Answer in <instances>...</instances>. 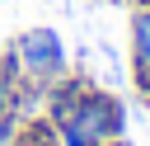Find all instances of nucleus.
<instances>
[{
	"label": "nucleus",
	"instance_id": "nucleus-1",
	"mask_svg": "<svg viewBox=\"0 0 150 146\" xmlns=\"http://www.w3.org/2000/svg\"><path fill=\"white\" fill-rule=\"evenodd\" d=\"M9 47H14V57H19V80H28V85H38V89H47L52 80H61V75L70 71L66 42H61L56 28H28V33H19Z\"/></svg>",
	"mask_w": 150,
	"mask_h": 146
},
{
	"label": "nucleus",
	"instance_id": "nucleus-2",
	"mask_svg": "<svg viewBox=\"0 0 150 146\" xmlns=\"http://www.w3.org/2000/svg\"><path fill=\"white\" fill-rule=\"evenodd\" d=\"M66 122H70V127H80L84 137H94V141L103 146V141L127 137V104H122L112 89L89 85V89H84V99H80V108H75Z\"/></svg>",
	"mask_w": 150,
	"mask_h": 146
},
{
	"label": "nucleus",
	"instance_id": "nucleus-3",
	"mask_svg": "<svg viewBox=\"0 0 150 146\" xmlns=\"http://www.w3.org/2000/svg\"><path fill=\"white\" fill-rule=\"evenodd\" d=\"M89 85H94V80H89V75H75V71H66L61 80H52V85H47V94H42V118L61 127V122L80 108V99H84V89H89Z\"/></svg>",
	"mask_w": 150,
	"mask_h": 146
},
{
	"label": "nucleus",
	"instance_id": "nucleus-4",
	"mask_svg": "<svg viewBox=\"0 0 150 146\" xmlns=\"http://www.w3.org/2000/svg\"><path fill=\"white\" fill-rule=\"evenodd\" d=\"M150 66V5H131V71Z\"/></svg>",
	"mask_w": 150,
	"mask_h": 146
},
{
	"label": "nucleus",
	"instance_id": "nucleus-5",
	"mask_svg": "<svg viewBox=\"0 0 150 146\" xmlns=\"http://www.w3.org/2000/svg\"><path fill=\"white\" fill-rule=\"evenodd\" d=\"M14 146H61V132H56V122H47V118H23Z\"/></svg>",
	"mask_w": 150,
	"mask_h": 146
},
{
	"label": "nucleus",
	"instance_id": "nucleus-6",
	"mask_svg": "<svg viewBox=\"0 0 150 146\" xmlns=\"http://www.w3.org/2000/svg\"><path fill=\"white\" fill-rule=\"evenodd\" d=\"M19 122H23V113L9 104V108H0V146H14V137H19Z\"/></svg>",
	"mask_w": 150,
	"mask_h": 146
},
{
	"label": "nucleus",
	"instance_id": "nucleus-7",
	"mask_svg": "<svg viewBox=\"0 0 150 146\" xmlns=\"http://www.w3.org/2000/svg\"><path fill=\"white\" fill-rule=\"evenodd\" d=\"M9 104H14V75L0 71V108H9Z\"/></svg>",
	"mask_w": 150,
	"mask_h": 146
},
{
	"label": "nucleus",
	"instance_id": "nucleus-8",
	"mask_svg": "<svg viewBox=\"0 0 150 146\" xmlns=\"http://www.w3.org/2000/svg\"><path fill=\"white\" fill-rule=\"evenodd\" d=\"M131 85H136V94L145 99V94H150V66H145V71H131Z\"/></svg>",
	"mask_w": 150,
	"mask_h": 146
},
{
	"label": "nucleus",
	"instance_id": "nucleus-9",
	"mask_svg": "<svg viewBox=\"0 0 150 146\" xmlns=\"http://www.w3.org/2000/svg\"><path fill=\"white\" fill-rule=\"evenodd\" d=\"M103 146H127V137H117V141H103Z\"/></svg>",
	"mask_w": 150,
	"mask_h": 146
},
{
	"label": "nucleus",
	"instance_id": "nucleus-10",
	"mask_svg": "<svg viewBox=\"0 0 150 146\" xmlns=\"http://www.w3.org/2000/svg\"><path fill=\"white\" fill-rule=\"evenodd\" d=\"M131 5H150V0H131Z\"/></svg>",
	"mask_w": 150,
	"mask_h": 146
},
{
	"label": "nucleus",
	"instance_id": "nucleus-11",
	"mask_svg": "<svg viewBox=\"0 0 150 146\" xmlns=\"http://www.w3.org/2000/svg\"><path fill=\"white\" fill-rule=\"evenodd\" d=\"M145 108H150V94H145Z\"/></svg>",
	"mask_w": 150,
	"mask_h": 146
},
{
	"label": "nucleus",
	"instance_id": "nucleus-12",
	"mask_svg": "<svg viewBox=\"0 0 150 146\" xmlns=\"http://www.w3.org/2000/svg\"><path fill=\"white\" fill-rule=\"evenodd\" d=\"M122 5H131V0H122Z\"/></svg>",
	"mask_w": 150,
	"mask_h": 146
}]
</instances>
